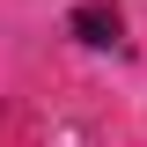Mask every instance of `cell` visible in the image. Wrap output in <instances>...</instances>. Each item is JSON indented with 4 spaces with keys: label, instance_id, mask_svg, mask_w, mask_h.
<instances>
[{
    "label": "cell",
    "instance_id": "1",
    "mask_svg": "<svg viewBox=\"0 0 147 147\" xmlns=\"http://www.w3.org/2000/svg\"><path fill=\"white\" fill-rule=\"evenodd\" d=\"M66 30L81 37V44H118V37H125V15H118V0H81L66 15Z\"/></svg>",
    "mask_w": 147,
    "mask_h": 147
}]
</instances>
